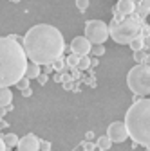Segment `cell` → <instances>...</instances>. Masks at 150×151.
I'll return each instance as SVG.
<instances>
[{
	"label": "cell",
	"instance_id": "1",
	"mask_svg": "<svg viewBox=\"0 0 150 151\" xmlns=\"http://www.w3.org/2000/svg\"><path fill=\"white\" fill-rule=\"evenodd\" d=\"M22 47L29 61L36 65H52L63 56L65 40L60 29L49 24H38L25 32Z\"/></svg>",
	"mask_w": 150,
	"mask_h": 151
},
{
	"label": "cell",
	"instance_id": "2",
	"mask_svg": "<svg viewBox=\"0 0 150 151\" xmlns=\"http://www.w3.org/2000/svg\"><path fill=\"white\" fill-rule=\"evenodd\" d=\"M29 60L22 43L13 42L7 36H0V88L13 86L24 78Z\"/></svg>",
	"mask_w": 150,
	"mask_h": 151
},
{
	"label": "cell",
	"instance_id": "3",
	"mask_svg": "<svg viewBox=\"0 0 150 151\" xmlns=\"http://www.w3.org/2000/svg\"><path fill=\"white\" fill-rule=\"evenodd\" d=\"M128 137L136 144L148 147L150 144V99L139 97L132 103L123 121Z\"/></svg>",
	"mask_w": 150,
	"mask_h": 151
},
{
	"label": "cell",
	"instance_id": "4",
	"mask_svg": "<svg viewBox=\"0 0 150 151\" xmlns=\"http://www.w3.org/2000/svg\"><path fill=\"white\" fill-rule=\"evenodd\" d=\"M143 25L136 16H125L121 20H114L108 25V36L119 45H128L134 38L141 36Z\"/></svg>",
	"mask_w": 150,
	"mask_h": 151
},
{
	"label": "cell",
	"instance_id": "5",
	"mask_svg": "<svg viewBox=\"0 0 150 151\" xmlns=\"http://www.w3.org/2000/svg\"><path fill=\"white\" fill-rule=\"evenodd\" d=\"M127 85L134 96L148 97V93H150V67L145 63L132 67L127 74Z\"/></svg>",
	"mask_w": 150,
	"mask_h": 151
},
{
	"label": "cell",
	"instance_id": "6",
	"mask_svg": "<svg viewBox=\"0 0 150 151\" xmlns=\"http://www.w3.org/2000/svg\"><path fill=\"white\" fill-rule=\"evenodd\" d=\"M85 38L90 45H103L108 38V25L103 20H89L85 24Z\"/></svg>",
	"mask_w": 150,
	"mask_h": 151
},
{
	"label": "cell",
	"instance_id": "7",
	"mask_svg": "<svg viewBox=\"0 0 150 151\" xmlns=\"http://www.w3.org/2000/svg\"><path fill=\"white\" fill-rule=\"evenodd\" d=\"M107 137L112 140V144H114V142H118V144L125 142V140L128 139V133H127L125 124H123L121 121L112 122V124L108 126V129H107Z\"/></svg>",
	"mask_w": 150,
	"mask_h": 151
},
{
	"label": "cell",
	"instance_id": "8",
	"mask_svg": "<svg viewBox=\"0 0 150 151\" xmlns=\"http://www.w3.org/2000/svg\"><path fill=\"white\" fill-rule=\"evenodd\" d=\"M16 147L18 151H40V139L33 133H27L22 139H18Z\"/></svg>",
	"mask_w": 150,
	"mask_h": 151
},
{
	"label": "cell",
	"instance_id": "9",
	"mask_svg": "<svg viewBox=\"0 0 150 151\" xmlns=\"http://www.w3.org/2000/svg\"><path fill=\"white\" fill-rule=\"evenodd\" d=\"M90 47L92 45H90V42L87 40L85 36H76L71 42V50H72V54H76V56H89Z\"/></svg>",
	"mask_w": 150,
	"mask_h": 151
},
{
	"label": "cell",
	"instance_id": "10",
	"mask_svg": "<svg viewBox=\"0 0 150 151\" xmlns=\"http://www.w3.org/2000/svg\"><path fill=\"white\" fill-rule=\"evenodd\" d=\"M136 11V2L134 0H118V6H116V13L125 18V16H132Z\"/></svg>",
	"mask_w": 150,
	"mask_h": 151
},
{
	"label": "cell",
	"instance_id": "11",
	"mask_svg": "<svg viewBox=\"0 0 150 151\" xmlns=\"http://www.w3.org/2000/svg\"><path fill=\"white\" fill-rule=\"evenodd\" d=\"M40 74H42L40 65H36V63L29 61V63H27V67H25V74H24V78H27V79L31 81V79H36Z\"/></svg>",
	"mask_w": 150,
	"mask_h": 151
},
{
	"label": "cell",
	"instance_id": "12",
	"mask_svg": "<svg viewBox=\"0 0 150 151\" xmlns=\"http://www.w3.org/2000/svg\"><path fill=\"white\" fill-rule=\"evenodd\" d=\"M11 101H13V92H11V88L2 86V88H0V108L9 106Z\"/></svg>",
	"mask_w": 150,
	"mask_h": 151
},
{
	"label": "cell",
	"instance_id": "13",
	"mask_svg": "<svg viewBox=\"0 0 150 151\" xmlns=\"http://www.w3.org/2000/svg\"><path fill=\"white\" fill-rule=\"evenodd\" d=\"M136 13H138V20H145L150 13V0H141L136 6Z\"/></svg>",
	"mask_w": 150,
	"mask_h": 151
},
{
	"label": "cell",
	"instance_id": "14",
	"mask_svg": "<svg viewBox=\"0 0 150 151\" xmlns=\"http://www.w3.org/2000/svg\"><path fill=\"white\" fill-rule=\"evenodd\" d=\"M96 147H98L100 151H108V149L112 147V140H110L107 135H103V137H100V139H98Z\"/></svg>",
	"mask_w": 150,
	"mask_h": 151
},
{
	"label": "cell",
	"instance_id": "15",
	"mask_svg": "<svg viewBox=\"0 0 150 151\" xmlns=\"http://www.w3.org/2000/svg\"><path fill=\"white\" fill-rule=\"evenodd\" d=\"M2 140H4V144H6L7 149L16 147V144H18V137H16V133H7V135L2 137Z\"/></svg>",
	"mask_w": 150,
	"mask_h": 151
},
{
	"label": "cell",
	"instance_id": "16",
	"mask_svg": "<svg viewBox=\"0 0 150 151\" xmlns=\"http://www.w3.org/2000/svg\"><path fill=\"white\" fill-rule=\"evenodd\" d=\"M128 45H130V49H132V52L143 50V49H145V38H143V36H138V38H134V40L130 42Z\"/></svg>",
	"mask_w": 150,
	"mask_h": 151
},
{
	"label": "cell",
	"instance_id": "17",
	"mask_svg": "<svg viewBox=\"0 0 150 151\" xmlns=\"http://www.w3.org/2000/svg\"><path fill=\"white\" fill-rule=\"evenodd\" d=\"M76 68H78V70H87V68H90V58H89V56H80Z\"/></svg>",
	"mask_w": 150,
	"mask_h": 151
},
{
	"label": "cell",
	"instance_id": "18",
	"mask_svg": "<svg viewBox=\"0 0 150 151\" xmlns=\"http://www.w3.org/2000/svg\"><path fill=\"white\" fill-rule=\"evenodd\" d=\"M134 60H136V65H139V63H145V65H148V63H146V60H148V54H146L145 50H138V52H134Z\"/></svg>",
	"mask_w": 150,
	"mask_h": 151
},
{
	"label": "cell",
	"instance_id": "19",
	"mask_svg": "<svg viewBox=\"0 0 150 151\" xmlns=\"http://www.w3.org/2000/svg\"><path fill=\"white\" fill-rule=\"evenodd\" d=\"M78 58H80V56H76V54H71V56H67L65 65H67V67H71V68H76V65H78Z\"/></svg>",
	"mask_w": 150,
	"mask_h": 151
},
{
	"label": "cell",
	"instance_id": "20",
	"mask_svg": "<svg viewBox=\"0 0 150 151\" xmlns=\"http://www.w3.org/2000/svg\"><path fill=\"white\" fill-rule=\"evenodd\" d=\"M90 52H92V56H103L105 54V45H92Z\"/></svg>",
	"mask_w": 150,
	"mask_h": 151
},
{
	"label": "cell",
	"instance_id": "21",
	"mask_svg": "<svg viewBox=\"0 0 150 151\" xmlns=\"http://www.w3.org/2000/svg\"><path fill=\"white\" fill-rule=\"evenodd\" d=\"M89 4H90L89 0H76V7H78V9H80L82 13L89 9Z\"/></svg>",
	"mask_w": 150,
	"mask_h": 151
},
{
	"label": "cell",
	"instance_id": "22",
	"mask_svg": "<svg viewBox=\"0 0 150 151\" xmlns=\"http://www.w3.org/2000/svg\"><path fill=\"white\" fill-rule=\"evenodd\" d=\"M29 83H31V81H29L27 78H22L20 81L16 83V88H18V90H25V88H29Z\"/></svg>",
	"mask_w": 150,
	"mask_h": 151
},
{
	"label": "cell",
	"instance_id": "23",
	"mask_svg": "<svg viewBox=\"0 0 150 151\" xmlns=\"http://www.w3.org/2000/svg\"><path fill=\"white\" fill-rule=\"evenodd\" d=\"M52 67H54L56 70H63V68H65V61L60 58V60H56V61L52 63Z\"/></svg>",
	"mask_w": 150,
	"mask_h": 151
},
{
	"label": "cell",
	"instance_id": "24",
	"mask_svg": "<svg viewBox=\"0 0 150 151\" xmlns=\"http://www.w3.org/2000/svg\"><path fill=\"white\" fill-rule=\"evenodd\" d=\"M49 149H51V142L40 140V151H49Z\"/></svg>",
	"mask_w": 150,
	"mask_h": 151
},
{
	"label": "cell",
	"instance_id": "25",
	"mask_svg": "<svg viewBox=\"0 0 150 151\" xmlns=\"http://www.w3.org/2000/svg\"><path fill=\"white\" fill-rule=\"evenodd\" d=\"M36 79H38V83H40V85H45V83H47V74H40Z\"/></svg>",
	"mask_w": 150,
	"mask_h": 151
},
{
	"label": "cell",
	"instance_id": "26",
	"mask_svg": "<svg viewBox=\"0 0 150 151\" xmlns=\"http://www.w3.org/2000/svg\"><path fill=\"white\" fill-rule=\"evenodd\" d=\"M20 92H22V96H24V97H31V96H33V90H31V88H25V90H20Z\"/></svg>",
	"mask_w": 150,
	"mask_h": 151
},
{
	"label": "cell",
	"instance_id": "27",
	"mask_svg": "<svg viewBox=\"0 0 150 151\" xmlns=\"http://www.w3.org/2000/svg\"><path fill=\"white\" fill-rule=\"evenodd\" d=\"M83 147H85V151H92V149H94V146H92V144H83Z\"/></svg>",
	"mask_w": 150,
	"mask_h": 151
},
{
	"label": "cell",
	"instance_id": "28",
	"mask_svg": "<svg viewBox=\"0 0 150 151\" xmlns=\"http://www.w3.org/2000/svg\"><path fill=\"white\" fill-rule=\"evenodd\" d=\"M0 151H7V147H6V144H4V140H2V137H0Z\"/></svg>",
	"mask_w": 150,
	"mask_h": 151
},
{
	"label": "cell",
	"instance_id": "29",
	"mask_svg": "<svg viewBox=\"0 0 150 151\" xmlns=\"http://www.w3.org/2000/svg\"><path fill=\"white\" fill-rule=\"evenodd\" d=\"M6 111H7V110H4V108H0V117H4V115H6Z\"/></svg>",
	"mask_w": 150,
	"mask_h": 151
},
{
	"label": "cell",
	"instance_id": "30",
	"mask_svg": "<svg viewBox=\"0 0 150 151\" xmlns=\"http://www.w3.org/2000/svg\"><path fill=\"white\" fill-rule=\"evenodd\" d=\"M49 151H52V149H49Z\"/></svg>",
	"mask_w": 150,
	"mask_h": 151
}]
</instances>
